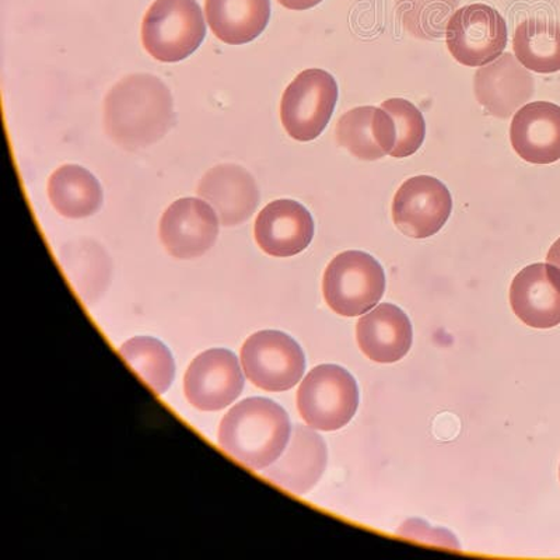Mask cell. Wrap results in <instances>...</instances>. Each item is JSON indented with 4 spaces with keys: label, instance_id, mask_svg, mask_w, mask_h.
<instances>
[{
    "label": "cell",
    "instance_id": "cell-21",
    "mask_svg": "<svg viewBox=\"0 0 560 560\" xmlns=\"http://www.w3.org/2000/svg\"><path fill=\"white\" fill-rule=\"evenodd\" d=\"M48 195L57 212L69 219L92 217L103 203L97 178L79 166L58 168L49 178Z\"/></svg>",
    "mask_w": 560,
    "mask_h": 560
},
{
    "label": "cell",
    "instance_id": "cell-4",
    "mask_svg": "<svg viewBox=\"0 0 560 560\" xmlns=\"http://www.w3.org/2000/svg\"><path fill=\"white\" fill-rule=\"evenodd\" d=\"M358 407L357 380L337 364L314 368L298 392V408L304 422L323 432L347 427Z\"/></svg>",
    "mask_w": 560,
    "mask_h": 560
},
{
    "label": "cell",
    "instance_id": "cell-9",
    "mask_svg": "<svg viewBox=\"0 0 560 560\" xmlns=\"http://www.w3.org/2000/svg\"><path fill=\"white\" fill-rule=\"evenodd\" d=\"M453 198L446 185L430 175L409 178L393 201L395 226L405 236L429 238L452 217Z\"/></svg>",
    "mask_w": 560,
    "mask_h": 560
},
{
    "label": "cell",
    "instance_id": "cell-6",
    "mask_svg": "<svg viewBox=\"0 0 560 560\" xmlns=\"http://www.w3.org/2000/svg\"><path fill=\"white\" fill-rule=\"evenodd\" d=\"M338 94L337 80L327 70L307 69L300 73L280 104V118L289 137L298 142L317 139L332 117Z\"/></svg>",
    "mask_w": 560,
    "mask_h": 560
},
{
    "label": "cell",
    "instance_id": "cell-2",
    "mask_svg": "<svg viewBox=\"0 0 560 560\" xmlns=\"http://www.w3.org/2000/svg\"><path fill=\"white\" fill-rule=\"evenodd\" d=\"M289 415L267 398H248L230 409L219 429V446L245 467L267 469L287 448Z\"/></svg>",
    "mask_w": 560,
    "mask_h": 560
},
{
    "label": "cell",
    "instance_id": "cell-23",
    "mask_svg": "<svg viewBox=\"0 0 560 560\" xmlns=\"http://www.w3.org/2000/svg\"><path fill=\"white\" fill-rule=\"evenodd\" d=\"M125 362L156 394L167 392L174 382L175 366L170 350L158 339L138 337L119 348Z\"/></svg>",
    "mask_w": 560,
    "mask_h": 560
},
{
    "label": "cell",
    "instance_id": "cell-19",
    "mask_svg": "<svg viewBox=\"0 0 560 560\" xmlns=\"http://www.w3.org/2000/svg\"><path fill=\"white\" fill-rule=\"evenodd\" d=\"M392 115L383 107H358L343 114L337 125V140L354 158L373 162L389 156L395 148Z\"/></svg>",
    "mask_w": 560,
    "mask_h": 560
},
{
    "label": "cell",
    "instance_id": "cell-26",
    "mask_svg": "<svg viewBox=\"0 0 560 560\" xmlns=\"http://www.w3.org/2000/svg\"><path fill=\"white\" fill-rule=\"evenodd\" d=\"M278 2L290 10H307L317 7L323 0H278Z\"/></svg>",
    "mask_w": 560,
    "mask_h": 560
},
{
    "label": "cell",
    "instance_id": "cell-24",
    "mask_svg": "<svg viewBox=\"0 0 560 560\" xmlns=\"http://www.w3.org/2000/svg\"><path fill=\"white\" fill-rule=\"evenodd\" d=\"M459 0H397L399 18L415 37L442 38Z\"/></svg>",
    "mask_w": 560,
    "mask_h": 560
},
{
    "label": "cell",
    "instance_id": "cell-27",
    "mask_svg": "<svg viewBox=\"0 0 560 560\" xmlns=\"http://www.w3.org/2000/svg\"><path fill=\"white\" fill-rule=\"evenodd\" d=\"M547 261L560 271V238L557 240V243L549 249Z\"/></svg>",
    "mask_w": 560,
    "mask_h": 560
},
{
    "label": "cell",
    "instance_id": "cell-17",
    "mask_svg": "<svg viewBox=\"0 0 560 560\" xmlns=\"http://www.w3.org/2000/svg\"><path fill=\"white\" fill-rule=\"evenodd\" d=\"M510 140L520 158L532 164L560 159V107L548 102L523 105L514 114Z\"/></svg>",
    "mask_w": 560,
    "mask_h": 560
},
{
    "label": "cell",
    "instance_id": "cell-25",
    "mask_svg": "<svg viewBox=\"0 0 560 560\" xmlns=\"http://www.w3.org/2000/svg\"><path fill=\"white\" fill-rule=\"evenodd\" d=\"M392 115L395 127V148L392 158L404 159L412 156L422 147L427 137V124L422 113L408 100L392 98L382 104Z\"/></svg>",
    "mask_w": 560,
    "mask_h": 560
},
{
    "label": "cell",
    "instance_id": "cell-18",
    "mask_svg": "<svg viewBox=\"0 0 560 560\" xmlns=\"http://www.w3.org/2000/svg\"><path fill=\"white\" fill-rule=\"evenodd\" d=\"M357 337L369 359L395 363L407 357L412 347V325L401 308L384 303L359 319Z\"/></svg>",
    "mask_w": 560,
    "mask_h": 560
},
{
    "label": "cell",
    "instance_id": "cell-7",
    "mask_svg": "<svg viewBox=\"0 0 560 560\" xmlns=\"http://www.w3.org/2000/svg\"><path fill=\"white\" fill-rule=\"evenodd\" d=\"M245 376L255 387L269 393L293 388L306 370V359L299 343L280 331H259L242 349Z\"/></svg>",
    "mask_w": 560,
    "mask_h": 560
},
{
    "label": "cell",
    "instance_id": "cell-1",
    "mask_svg": "<svg viewBox=\"0 0 560 560\" xmlns=\"http://www.w3.org/2000/svg\"><path fill=\"white\" fill-rule=\"evenodd\" d=\"M173 122L172 93L152 74H131L105 97V132L124 149L137 150L159 142Z\"/></svg>",
    "mask_w": 560,
    "mask_h": 560
},
{
    "label": "cell",
    "instance_id": "cell-10",
    "mask_svg": "<svg viewBox=\"0 0 560 560\" xmlns=\"http://www.w3.org/2000/svg\"><path fill=\"white\" fill-rule=\"evenodd\" d=\"M243 387L238 360L228 349H210L199 354L184 378L188 402L205 412L229 407L240 397Z\"/></svg>",
    "mask_w": 560,
    "mask_h": 560
},
{
    "label": "cell",
    "instance_id": "cell-15",
    "mask_svg": "<svg viewBox=\"0 0 560 560\" xmlns=\"http://www.w3.org/2000/svg\"><path fill=\"white\" fill-rule=\"evenodd\" d=\"M198 195L212 205L223 226L242 224L253 217L259 191L253 175L236 164L209 170L199 183Z\"/></svg>",
    "mask_w": 560,
    "mask_h": 560
},
{
    "label": "cell",
    "instance_id": "cell-5",
    "mask_svg": "<svg viewBox=\"0 0 560 560\" xmlns=\"http://www.w3.org/2000/svg\"><path fill=\"white\" fill-rule=\"evenodd\" d=\"M385 290V273L376 258L363 252H345L325 269L323 292L332 312L358 317L377 306Z\"/></svg>",
    "mask_w": 560,
    "mask_h": 560
},
{
    "label": "cell",
    "instance_id": "cell-14",
    "mask_svg": "<svg viewBox=\"0 0 560 560\" xmlns=\"http://www.w3.org/2000/svg\"><path fill=\"white\" fill-rule=\"evenodd\" d=\"M533 93L532 74L512 54H503L475 73V96L493 117H512Z\"/></svg>",
    "mask_w": 560,
    "mask_h": 560
},
{
    "label": "cell",
    "instance_id": "cell-20",
    "mask_svg": "<svg viewBox=\"0 0 560 560\" xmlns=\"http://www.w3.org/2000/svg\"><path fill=\"white\" fill-rule=\"evenodd\" d=\"M205 10L213 34L230 45L254 42L271 18L269 0H207Z\"/></svg>",
    "mask_w": 560,
    "mask_h": 560
},
{
    "label": "cell",
    "instance_id": "cell-12",
    "mask_svg": "<svg viewBox=\"0 0 560 560\" xmlns=\"http://www.w3.org/2000/svg\"><path fill=\"white\" fill-rule=\"evenodd\" d=\"M514 314L533 328L560 324V271L551 264H533L514 278L510 288Z\"/></svg>",
    "mask_w": 560,
    "mask_h": 560
},
{
    "label": "cell",
    "instance_id": "cell-13",
    "mask_svg": "<svg viewBox=\"0 0 560 560\" xmlns=\"http://www.w3.org/2000/svg\"><path fill=\"white\" fill-rule=\"evenodd\" d=\"M254 230L264 253L287 258L304 252L312 243L314 220L302 203L279 199L262 209Z\"/></svg>",
    "mask_w": 560,
    "mask_h": 560
},
{
    "label": "cell",
    "instance_id": "cell-3",
    "mask_svg": "<svg viewBox=\"0 0 560 560\" xmlns=\"http://www.w3.org/2000/svg\"><path fill=\"white\" fill-rule=\"evenodd\" d=\"M205 35L202 10L195 0H156L143 19V47L160 62L188 58L197 51Z\"/></svg>",
    "mask_w": 560,
    "mask_h": 560
},
{
    "label": "cell",
    "instance_id": "cell-22",
    "mask_svg": "<svg viewBox=\"0 0 560 560\" xmlns=\"http://www.w3.org/2000/svg\"><path fill=\"white\" fill-rule=\"evenodd\" d=\"M513 48L525 69L544 74L559 72L560 24L551 20H525L514 33Z\"/></svg>",
    "mask_w": 560,
    "mask_h": 560
},
{
    "label": "cell",
    "instance_id": "cell-16",
    "mask_svg": "<svg viewBox=\"0 0 560 560\" xmlns=\"http://www.w3.org/2000/svg\"><path fill=\"white\" fill-rule=\"evenodd\" d=\"M327 467V446L314 430L298 424L282 457L269 465L264 477L294 494L315 487Z\"/></svg>",
    "mask_w": 560,
    "mask_h": 560
},
{
    "label": "cell",
    "instance_id": "cell-8",
    "mask_svg": "<svg viewBox=\"0 0 560 560\" xmlns=\"http://www.w3.org/2000/svg\"><path fill=\"white\" fill-rule=\"evenodd\" d=\"M448 51L465 67H485L508 47V24L502 14L483 3L458 9L446 28Z\"/></svg>",
    "mask_w": 560,
    "mask_h": 560
},
{
    "label": "cell",
    "instance_id": "cell-11",
    "mask_svg": "<svg viewBox=\"0 0 560 560\" xmlns=\"http://www.w3.org/2000/svg\"><path fill=\"white\" fill-rule=\"evenodd\" d=\"M219 222L217 212L202 199H179L160 220V240L174 258L202 257L217 243Z\"/></svg>",
    "mask_w": 560,
    "mask_h": 560
}]
</instances>
